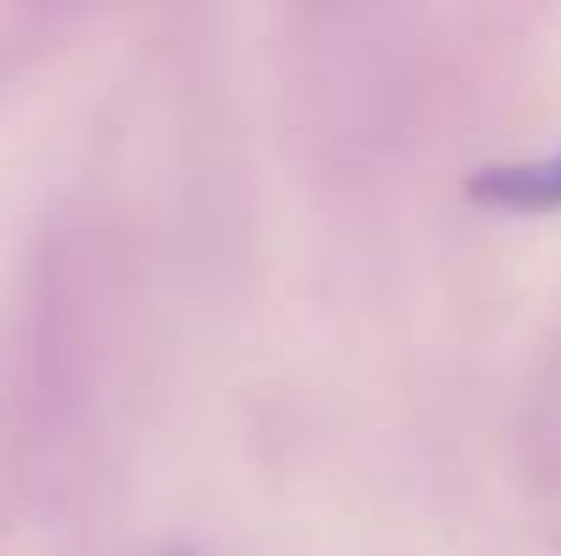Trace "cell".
I'll return each instance as SVG.
<instances>
[{
  "mask_svg": "<svg viewBox=\"0 0 561 556\" xmlns=\"http://www.w3.org/2000/svg\"><path fill=\"white\" fill-rule=\"evenodd\" d=\"M469 196L507 213H557L561 207V154L535 164H496L469 181Z\"/></svg>",
  "mask_w": 561,
  "mask_h": 556,
  "instance_id": "1",
  "label": "cell"
}]
</instances>
